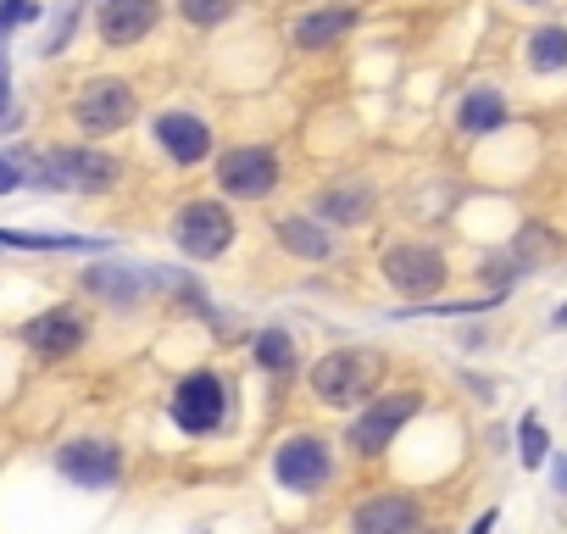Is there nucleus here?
<instances>
[{"label": "nucleus", "mask_w": 567, "mask_h": 534, "mask_svg": "<svg viewBox=\"0 0 567 534\" xmlns=\"http://www.w3.org/2000/svg\"><path fill=\"white\" fill-rule=\"evenodd\" d=\"M23 167H29V184L45 195H106L123 178V162L95 145H56L40 156L23 151Z\"/></svg>", "instance_id": "obj_1"}, {"label": "nucleus", "mask_w": 567, "mask_h": 534, "mask_svg": "<svg viewBox=\"0 0 567 534\" xmlns=\"http://www.w3.org/2000/svg\"><path fill=\"white\" fill-rule=\"evenodd\" d=\"M140 117V95H134V84L128 79H90L79 95H73V123H79V134H117V129H128Z\"/></svg>", "instance_id": "obj_2"}, {"label": "nucleus", "mask_w": 567, "mask_h": 534, "mask_svg": "<svg viewBox=\"0 0 567 534\" xmlns=\"http://www.w3.org/2000/svg\"><path fill=\"white\" fill-rule=\"evenodd\" d=\"M379 373H384V362L373 351H329L312 368V390L329 407H351V401H368L379 390Z\"/></svg>", "instance_id": "obj_3"}, {"label": "nucleus", "mask_w": 567, "mask_h": 534, "mask_svg": "<svg viewBox=\"0 0 567 534\" xmlns=\"http://www.w3.org/2000/svg\"><path fill=\"white\" fill-rule=\"evenodd\" d=\"M173 239H178L184 256L212 261V256H223V250L234 245V212H228L223 201H189V206H178V217H173Z\"/></svg>", "instance_id": "obj_4"}, {"label": "nucleus", "mask_w": 567, "mask_h": 534, "mask_svg": "<svg viewBox=\"0 0 567 534\" xmlns=\"http://www.w3.org/2000/svg\"><path fill=\"white\" fill-rule=\"evenodd\" d=\"M379 274H384V285L395 290V296H406V301H417V296H434L440 285H445V256L434 250V245H390L384 256H379Z\"/></svg>", "instance_id": "obj_5"}, {"label": "nucleus", "mask_w": 567, "mask_h": 534, "mask_svg": "<svg viewBox=\"0 0 567 534\" xmlns=\"http://www.w3.org/2000/svg\"><path fill=\"white\" fill-rule=\"evenodd\" d=\"M278 156L267 145H234L217 156V189L234 201H267L278 189Z\"/></svg>", "instance_id": "obj_6"}, {"label": "nucleus", "mask_w": 567, "mask_h": 534, "mask_svg": "<svg viewBox=\"0 0 567 534\" xmlns=\"http://www.w3.org/2000/svg\"><path fill=\"white\" fill-rule=\"evenodd\" d=\"M173 423L184 429V434H212L217 423H223V412H228V390H223V379L217 373H189V379H178V390H173Z\"/></svg>", "instance_id": "obj_7"}, {"label": "nucleus", "mask_w": 567, "mask_h": 534, "mask_svg": "<svg viewBox=\"0 0 567 534\" xmlns=\"http://www.w3.org/2000/svg\"><path fill=\"white\" fill-rule=\"evenodd\" d=\"M56 473L68 484H79V490H112L123 479V451L112 440H90L84 434V440H68L56 451Z\"/></svg>", "instance_id": "obj_8"}, {"label": "nucleus", "mask_w": 567, "mask_h": 534, "mask_svg": "<svg viewBox=\"0 0 567 534\" xmlns=\"http://www.w3.org/2000/svg\"><path fill=\"white\" fill-rule=\"evenodd\" d=\"M272 473H278V484H284V490L312 495V490H323V484H329L334 462H329V445H323L318 434H296V440H284V445H278Z\"/></svg>", "instance_id": "obj_9"}, {"label": "nucleus", "mask_w": 567, "mask_h": 534, "mask_svg": "<svg viewBox=\"0 0 567 534\" xmlns=\"http://www.w3.org/2000/svg\"><path fill=\"white\" fill-rule=\"evenodd\" d=\"M167 285V274H151V267H134V261H101V267H84V290L101 296L106 307H140L145 296H156Z\"/></svg>", "instance_id": "obj_10"}, {"label": "nucleus", "mask_w": 567, "mask_h": 534, "mask_svg": "<svg viewBox=\"0 0 567 534\" xmlns=\"http://www.w3.org/2000/svg\"><path fill=\"white\" fill-rule=\"evenodd\" d=\"M84 340H90V318H84L79 307H51V312H40V318L23 324V346H29L34 357H45V362L73 357Z\"/></svg>", "instance_id": "obj_11"}, {"label": "nucleus", "mask_w": 567, "mask_h": 534, "mask_svg": "<svg viewBox=\"0 0 567 534\" xmlns=\"http://www.w3.org/2000/svg\"><path fill=\"white\" fill-rule=\"evenodd\" d=\"M417 407H423V396H412V390H401V396H379L357 423H351V445L362 451V456H379L412 418H417Z\"/></svg>", "instance_id": "obj_12"}, {"label": "nucleus", "mask_w": 567, "mask_h": 534, "mask_svg": "<svg viewBox=\"0 0 567 534\" xmlns=\"http://www.w3.org/2000/svg\"><path fill=\"white\" fill-rule=\"evenodd\" d=\"M156 23H162V0H101L95 7V34L106 51L140 45Z\"/></svg>", "instance_id": "obj_13"}, {"label": "nucleus", "mask_w": 567, "mask_h": 534, "mask_svg": "<svg viewBox=\"0 0 567 534\" xmlns=\"http://www.w3.org/2000/svg\"><path fill=\"white\" fill-rule=\"evenodd\" d=\"M151 129H156V145H162L178 167H195V162L212 156V129H206L195 112H162Z\"/></svg>", "instance_id": "obj_14"}, {"label": "nucleus", "mask_w": 567, "mask_h": 534, "mask_svg": "<svg viewBox=\"0 0 567 534\" xmlns=\"http://www.w3.org/2000/svg\"><path fill=\"white\" fill-rule=\"evenodd\" d=\"M423 528V506L412 495H373L357 512V534H417Z\"/></svg>", "instance_id": "obj_15"}, {"label": "nucleus", "mask_w": 567, "mask_h": 534, "mask_svg": "<svg viewBox=\"0 0 567 534\" xmlns=\"http://www.w3.org/2000/svg\"><path fill=\"white\" fill-rule=\"evenodd\" d=\"M351 29H357V7H312V12L290 29V40H296L301 51H329V45H340Z\"/></svg>", "instance_id": "obj_16"}, {"label": "nucleus", "mask_w": 567, "mask_h": 534, "mask_svg": "<svg viewBox=\"0 0 567 534\" xmlns=\"http://www.w3.org/2000/svg\"><path fill=\"white\" fill-rule=\"evenodd\" d=\"M272 228H278V245H284V250H290V256H307V261H323V256L334 250V234H329L323 223H312V217H278Z\"/></svg>", "instance_id": "obj_17"}, {"label": "nucleus", "mask_w": 567, "mask_h": 534, "mask_svg": "<svg viewBox=\"0 0 567 534\" xmlns=\"http://www.w3.org/2000/svg\"><path fill=\"white\" fill-rule=\"evenodd\" d=\"M501 123H506V101H501V90L478 84V90L462 95V106H456V129H462V134H495Z\"/></svg>", "instance_id": "obj_18"}, {"label": "nucleus", "mask_w": 567, "mask_h": 534, "mask_svg": "<svg viewBox=\"0 0 567 534\" xmlns=\"http://www.w3.org/2000/svg\"><path fill=\"white\" fill-rule=\"evenodd\" d=\"M318 212H323L329 223H340V228H357V223L373 217V189H368L362 178H351V184H340V189H323Z\"/></svg>", "instance_id": "obj_19"}, {"label": "nucleus", "mask_w": 567, "mask_h": 534, "mask_svg": "<svg viewBox=\"0 0 567 534\" xmlns=\"http://www.w3.org/2000/svg\"><path fill=\"white\" fill-rule=\"evenodd\" d=\"M0 245L7 250H106V239H90V234H34V228H0Z\"/></svg>", "instance_id": "obj_20"}, {"label": "nucleus", "mask_w": 567, "mask_h": 534, "mask_svg": "<svg viewBox=\"0 0 567 534\" xmlns=\"http://www.w3.org/2000/svg\"><path fill=\"white\" fill-rule=\"evenodd\" d=\"M528 68L534 73H561L567 68V29H534L528 34Z\"/></svg>", "instance_id": "obj_21"}, {"label": "nucleus", "mask_w": 567, "mask_h": 534, "mask_svg": "<svg viewBox=\"0 0 567 534\" xmlns=\"http://www.w3.org/2000/svg\"><path fill=\"white\" fill-rule=\"evenodd\" d=\"M256 362H261L267 373H290V368H296V340L284 335V329H261V335H256Z\"/></svg>", "instance_id": "obj_22"}, {"label": "nucleus", "mask_w": 567, "mask_h": 534, "mask_svg": "<svg viewBox=\"0 0 567 534\" xmlns=\"http://www.w3.org/2000/svg\"><path fill=\"white\" fill-rule=\"evenodd\" d=\"M517 456H523V468H539V462L550 456V434H545L539 418H523V429H517Z\"/></svg>", "instance_id": "obj_23"}, {"label": "nucleus", "mask_w": 567, "mask_h": 534, "mask_svg": "<svg viewBox=\"0 0 567 534\" xmlns=\"http://www.w3.org/2000/svg\"><path fill=\"white\" fill-rule=\"evenodd\" d=\"M228 12H234V0H178V18L195 29H217L228 23Z\"/></svg>", "instance_id": "obj_24"}, {"label": "nucleus", "mask_w": 567, "mask_h": 534, "mask_svg": "<svg viewBox=\"0 0 567 534\" xmlns=\"http://www.w3.org/2000/svg\"><path fill=\"white\" fill-rule=\"evenodd\" d=\"M40 18V0H0V40Z\"/></svg>", "instance_id": "obj_25"}, {"label": "nucleus", "mask_w": 567, "mask_h": 534, "mask_svg": "<svg viewBox=\"0 0 567 534\" xmlns=\"http://www.w3.org/2000/svg\"><path fill=\"white\" fill-rule=\"evenodd\" d=\"M29 184V167H23V151H0V195H18Z\"/></svg>", "instance_id": "obj_26"}, {"label": "nucleus", "mask_w": 567, "mask_h": 534, "mask_svg": "<svg viewBox=\"0 0 567 534\" xmlns=\"http://www.w3.org/2000/svg\"><path fill=\"white\" fill-rule=\"evenodd\" d=\"M0 129H18V106H12V57L0 51Z\"/></svg>", "instance_id": "obj_27"}, {"label": "nucleus", "mask_w": 567, "mask_h": 534, "mask_svg": "<svg viewBox=\"0 0 567 534\" xmlns=\"http://www.w3.org/2000/svg\"><path fill=\"white\" fill-rule=\"evenodd\" d=\"M550 479H556V490L567 495V456H556V468H550Z\"/></svg>", "instance_id": "obj_28"}, {"label": "nucleus", "mask_w": 567, "mask_h": 534, "mask_svg": "<svg viewBox=\"0 0 567 534\" xmlns=\"http://www.w3.org/2000/svg\"><path fill=\"white\" fill-rule=\"evenodd\" d=\"M489 528H495V512H484V517H478V523H473L467 534H489Z\"/></svg>", "instance_id": "obj_29"}, {"label": "nucleus", "mask_w": 567, "mask_h": 534, "mask_svg": "<svg viewBox=\"0 0 567 534\" xmlns=\"http://www.w3.org/2000/svg\"><path fill=\"white\" fill-rule=\"evenodd\" d=\"M550 324H556V329H567V301L556 307V318H550Z\"/></svg>", "instance_id": "obj_30"}, {"label": "nucleus", "mask_w": 567, "mask_h": 534, "mask_svg": "<svg viewBox=\"0 0 567 534\" xmlns=\"http://www.w3.org/2000/svg\"><path fill=\"white\" fill-rule=\"evenodd\" d=\"M523 7H539V0H523Z\"/></svg>", "instance_id": "obj_31"}, {"label": "nucleus", "mask_w": 567, "mask_h": 534, "mask_svg": "<svg viewBox=\"0 0 567 534\" xmlns=\"http://www.w3.org/2000/svg\"><path fill=\"white\" fill-rule=\"evenodd\" d=\"M417 534H423V528H417Z\"/></svg>", "instance_id": "obj_32"}]
</instances>
